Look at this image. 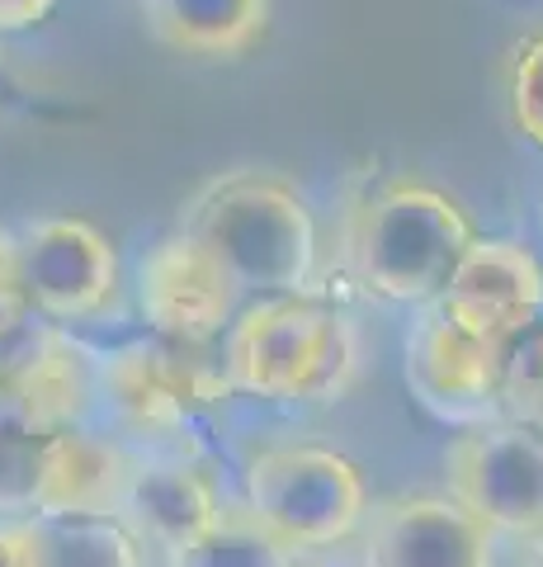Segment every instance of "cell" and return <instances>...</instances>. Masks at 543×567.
Returning <instances> with one entry per match:
<instances>
[{
    "label": "cell",
    "instance_id": "obj_4",
    "mask_svg": "<svg viewBox=\"0 0 543 567\" xmlns=\"http://www.w3.org/2000/svg\"><path fill=\"white\" fill-rule=\"evenodd\" d=\"M241 511L293 554H326L364 529L369 487L341 450L274 440L241 464Z\"/></svg>",
    "mask_w": 543,
    "mask_h": 567
},
{
    "label": "cell",
    "instance_id": "obj_20",
    "mask_svg": "<svg viewBox=\"0 0 543 567\" xmlns=\"http://www.w3.org/2000/svg\"><path fill=\"white\" fill-rule=\"evenodd\" d=\"M24 322H29V298L20 284V246H14V237L0 233V341H10Z\"/></svg>",
    "mask_w": 543,
    "mask_h": 567
},
{
    "label": "cell",
    "instance_id": "obj_17",
    "mask_svg": "<svg viewBox=\"0 0 543 567\" xmlns=\"http://www.w3.org/2000/svg\"><path fill=\"white\" fill-rule=\"evenodd\" d=\"M170 567H297V554L265 535L247 511H227L213 535L175 554Z\"/></svg>",
    "mask_w": 543,
    "mask_h": 567
},
{
    "label": "cell",
    "instance_id": "obj_18",
    "mask_svg": "<svg viewBox=\"0 0 543 567\" xmlns=\"http://www.w3.org/2000/svg\"><path fill=\"white\" fill-rule=\"evenodd\" d=\"M501 416L543 431V317L505 346V360H501Z\"/></svg>",
    "mask_w": 543,
    "mask_h": 567
},
{
    "label": "cell",
    "instance_id": "obj_10",
    "mask_svg": "<svg viewBox=\"0 0 543 567\" xmlns=\"http://www.w3.org/2000/svg\"><path fill=\"white\" fill-rule=\"evenodd\" d=\"M241 289L195 237L170 233L137 265V308L156 341L199 350L213 336L232 331L241 317Z\"/></svg>",
    "mask_w": 543,
    "mask_h": 567
},
{
    "label": "cell",
    "instance_id": "obj_2",
    "mask_svg": "<svg viewBox=\"0 0 543 567\" xmlns=\"http://www.w3.org/2000/svg\"><path fill=\"white\" fill-rule=\"evenodd\" d=\"M180 233L195 237L241 293L312 298L317 289V223L303 194L274 171L247 166L208 181L185 204Z\"/></svg>",
    "mask_w": 543,
    "mask_h": 567
},
{
    "label": "cell",
    "instance_id": "obj_24",
    "mask_svg": "<svg viewBox=\"0 0 543 567\" xmlns=\"http://www.w3.org/2000/svg\"><path fill=\"white\" fill-rule=\"evenodd\" d=\"M539 227H543V199H539Z\"/></svg>",
    "mask_w": 543,
    "mask_h": 567
},
{
    "label": "cell",
    "instance_id": "obj_14",
    "mask_svg": "<svg viewBox=\"0 0 543 567\" xmlns=\"http://www.w3.org/2000/svg\"><path fill=\"white\" fill-rule=\"evenodd\" d=\"M227 506L203 468L185 458H156V464L133 468V487L124 502V525L137 539H152L166 554H185L189 544L213 535Z\"/></svg>",
    "mask_w": 543,
    "mask_h": 567
},
{
    "label": "cell",
    "instance_id": "obj_21",
    "mask_svg": "<svg viewBox=\"0 0 543 567\" xmlns=\"http://www.w3.org/2000/svg\"><path fill=\"white\" fill-rule=\"evenodd\" d=\"M0 567H39V525L0 520Z\"/></svg>",
    "mask_w": 543,
    "mask_h": 567
},
{
    "label": "cell",
    "instance_id": "obj_5",
    "mask_svg": "<svg viewBox=\"0 0 543 567\" xmlns=\"http://www.w3.org/2000/svg\"><path fill=\"white\" fill-rule=\"evenodd\" d=\"M445 483L492 535L543 544V431L534 425H468L445 450Z\"/></svg>",
    "mask_w": 543,
    "mask_h": 567
},
{
    "label": "cell",
    "instance_id": "obj_8",
    "mask_svg": "<svg viewBox=\"0 0 543 567\" xmlns=\"http://www.w3.org/2000/svg\"><path fill=\"white\" fill-rule=\"evenodd\" d=\"M232 393L222 369L189 360L185 346L128 341L100 360V402L118 431L161 440L195 421L203 406Z\"/></svg>",
    "mask_w": 543,
    "mask_h": 567
},
{
    "label": "cell",
    "instance_id": "obj_16",
    "mask_svg": "<svg viewBox=\"0 0 543 567\" xmlns=\"http://www.w3.org/2000/svg\"><path fill=\"white\" fill-rule=\"evenodd\" d=\"M39 567H143V539L118 516L39 520Z\"/></svg>",
    "mask_w": 543,
    "mask_h": 567
},
{
    "label": "cell",
    "instance_id": "obj_6",
    "mask_svg": "<svg viewBox=\"0 0 543 567\" xmlns=\"http://www.w3.org/2000/svg\"><path fill=\"white\" fill-rule=\"evenodd\" d=\"M501 360L505 346L459 322L445 303H426L401 346L411 398L430 416L453 425H487L501 412Z\"/></svg>",
    "mask_w": 543,
    "mask_h": 567
},
{
    "label": "cell",
    "instance_id": "obj_22",
    "mask_svg": "<svg viewBox=\"0 0 543 567\" xmlns=\"http://www.w3.org/2000/svg\"><path fill=\"white\" fill-rule=\"evenodd\" d=\"M58 0H0V33H24L43 24Z\"/></svg>",
    "mask_w": 543,
    "mask_h": 567
},
{
    "label": "cell",
    "instance_id": "obj_19",
    "mask_svg": "<svg viewBox=\"0 0 543 567\" xmlns=\"http://www.w3.org/2000/svg\"><path fill=\"white\" fill-rule=\"evenodd\" d=\"M511 114L520 133L543 147V33L524 39L511 62Z\"/></svg>",
    "mask_w": 543,
    "mask_h": 567
},
{
    "label": "cell",
    "instance_id": "obj_23",
    "mask_svg": "<svg viewBox=\"0 0 543 567\" xmlns=\"http://www.w3.org/2000/svg\"><path fill=\"white\" fill-rule=\"evenodd\" d=\"M524 567H543V544H534V554H530V563Z\"/></svg>",
    "mask_w": 543,
    "mask_h": 567
},
{
    "label": "cell",
    "instance_id": "obj_3",
    "mask_svg": "<svg viewBox=\"0 0 543 567\" xmlns=\"http://www.w3.org/2000/svg\"><path fill=\"white\" fill-rule=\"evenodd\" d=\"M222 374L255 402H336L359 374V336L317 298H260L227 331Z\"/></svg>",
    "mask_w": 543,
    "mask_h": 567
},
{
    "label": "cell",
    "instance_id": "obj_12",
    "mask_svg": "<svg viewBox=\"0 0 543 567\" xmlns=\"http://www.w3.org/2000/svg\"><path fill=\"white\" fill-rule=\"evenodd\" d=\"M435 303L472 331L511 346L543 317V260L515 237H478Z\"/></svg>",
    "mask_w": 543,
    "mask_h": 567
},
{
    "label": "cell",
    "instance_id": "obj_15",
    "mask_svg": "<svg viewBox=\"0 0 543 567\" xmlns=\"http://www.w3.org/2000/svg\"><path fill=\"white\" fill-rule=\"evenodd\" d=\"M143 20L170 52L227 62L265 39L270 0H143Z\"/></svg>",
    "mask_w": 543,
    "mask_h": 567
},
{
    "label": "cell",
    "instance_id": "obj_11",
    "mask_svg": "<svg viewBox=\"0 0 543 567\" xmlns=\"http://www.w3.org/2000/svg\"><path fill=\"white\" fill-rule=\"evenodd\" d=\"M364 567H497V535L453 496H388L359 529Z\"/></svg>",
    "mask_w": 543,
    "mask_h": 567
},
{
    "label": "cell",
    "instance_id": "obj_1",
    "mask_svg": "<svg viewBox=\"0 0 543 567\" xmlns=\"http://www.w3.org/2000/svg\"><path fill=\"white\" fill-rule=\"evenodd\" d=\"M478 241L459 199L416 175H378L345 204L341 260L345 275L378 303H435L468 246Z\"/></svg>",
    "mask_w": 543,
    "mask_h": 567
},
{
    "label": "cell",
    "instance_id": "obj_9",
    "mask_svg": "<svg viewBox=\"0 0 543 567\" xmlns=\"http://www.w3.org/2000/svg\"><path fill=\"white\" fill-rule=\"evenodd\" d=\"M100 398V364L58 322H24L0 341V412L33 435L85 421Z\"/></svg>",
    "mask_w": 543,
    "mask_h": 567
},
{
    "label": "cell",
    "instance_id": "obj_13",
    "mask_svg": "<svg viewBox=\"0 0 543 567\" xmlns=\"http://www.w3.org/2000/svg\"><path fill=\"white\" fill-rule=\"evenodd\" d=\"M133 468L137 464L124 454L118 440L95 435L85 425L39 435L29 511L39 520H62V516H118L124 520Z\"/></svg>",
    "mask_w": 543,
    "mask_h": 567
},
{
    "label": "cell",
    "instance_id": "obj_7",
    "mask_svg": "<svg viewBox=\"0 0 543 567\" xmlns=\"http://www.w3.org/2000/svg\"><path fill=\"white\" fill-rule=\"evenodd\" d=\"M20 284L29 312L43 322L72 327L95 322L118 308L124 270H118L114 241L85 218H39L20 237Z\"/></svg>",
    "mask_w": 543,
    "mask_h": 567
}]
</instances>
